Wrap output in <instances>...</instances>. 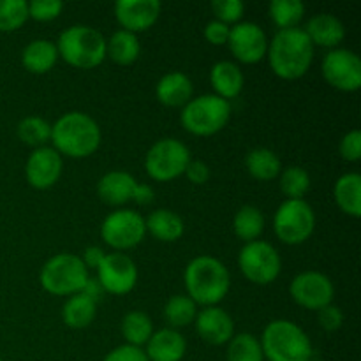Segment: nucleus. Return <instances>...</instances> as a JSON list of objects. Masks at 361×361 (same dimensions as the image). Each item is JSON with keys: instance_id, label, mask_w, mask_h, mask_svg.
<instances>
[{"instance_id": "1", "label": "nucleus", "mask_w": 361, "mask_h": 361, "mask_svg": "<svg viewBox=\"0 0 361 361\" xmlns=\"http://www.w3.org/2000/svg\"><path fill=\"white\" fill-rule=\"evenodd\" d=\"M268 63L281 80H300L309 73L314 60V46L302 27L277 30L268 41Z\"/></svg>"}, {"instance_id": "2", "label": "nucleus", "mask_w": 361, "mask_h": 361, "mask_svg": "<svg viewBox=\"0 0 361 361\" xmlns=\"http://www.w3.org/2000/svg\"><path fill=\"white\" fill-rule=\"evenodd\" d=\"M187 296L196 305L215 307L228 296L231 275L226 264L214 256H197L187 263L183 271Z\"/></svg>"}, {"instance_id": "3", "label": "nucleus", "mask_w": 361, "mask_h": 361, "mask_svg": "<svg viewBox=\"0 0 361 361\" xmlns=\"http://www.w3.org/2000/svg\"><path fill=\"white\" fill-rule=\"evenodd\" d=\"M101 127L88 113H63L51 126V147L62 157L87 159L101 147Z\"/></svg>"}, {"instance_id": "4", "label": "nucleus", "mask_w": 361, "mask_h": 361, "mask_svg": "<svg viewBox=\"0 0 361 361\" xmlns=\"http://www.w3.org/2000/svg\"><path fill=\"white\" fill-rule=\"evenodd\" d=\"M259 342L264 361H310L314 356L309 335L289 319L270 321Z\"/></svg>"}, {"instance_id": "5", "label": "nucleus", "mask_w": 361, "mask_h": 361, "mask_svg": "<svg viewBox=\"0 0 361 361\" xmlns=\"http://www.w3.org/2000/svg\"><path fill=\"white\" fill-rule=\"evenodd\" d=\"M55 44L60 59L76 69H95L106 60V37L90 25L66 28Z\"/></svg>"}, {"instance_id": "6", "label": "nucleus", "mask_w": 361, "mask_h": 361, "mask_svg": "<svg viewBox=\"0 0 361 361\" xmlns=\"http://www.w3.org/2000/svg\"><path fill=\"white\" fill-rule=\"evenodd\" d=\"M231 118V102L215 94L192 97L180 113L182 127L192 136L208 137L221 133Z\"/></svg>"}, {"instance_id": "7", "label": "nucleus", "mask_w": 361, "mask_h": 361, "mask_svg": "<svg viewBox=\"0 0 361 361\" xmlns=\"http://www.w3.org/2000/svg\"><path fill=\"white\" fill-rule=\"evenodd\" d=\"M88 270L80 256L71 252H60L49 257L41 268L39 282L42 289L53 296H73L81 293L87 284Z\"/></svg>"}, {"instance_id": "8", "label": "nucleus", "mask_w": 361, "mask_h": 361, "mask_svg": "<svg viewBox=\"0 0 361 361\" xmlns=\"http://www.w3.org/2000/svg\"><path fill=\"white\" fill-rule=\"evenodd\" d=\"M190 159L189 148L182 141L162 137L155 141L145 155V171L154 182H173L183 175Z\"/></svg>"}, {"instance_id": "9", "label": "nucleus", "mask_w": 361, "mask_h": 361, "mask_svg": "<svg viewBox=\"0 0 361 361\" xmlns=\"http://www.w3.org/2000/svg\"><path fill=\"white\" fill-rule=\"evenodd\" d=\"M316 229V214L305 200H286L274 215V233L286 245H302Z\"/></svg>"}, {"instance_id": "10", "label": "nucleus", "mask_w": 361, "mask_h": 361, "mask_svg": "<svg viewBox=\"0 0 361 361\" xmlns=\"http://www.w3.org/2000/svg\"><path fill=\"white\" fill-rule=\"evenodd\" d=\"M238 268L243 277L252 284L268 286L281 275V254L271 243L256 240L242 247L238 254Z\"/></svg>"}, {"instance_id": "11", "label": "nucleus", "mask_w": 361, "mask_h": 361, "mask_svg": "<svg viewBox=\"0 0 361 361\" xmlns=\"http://www.w3.org/2000/svg\"><path fill=\"white\" fill-rule=\"evenodd\" d=\"M147 235L145 219L137 212L129 208H118L111 212L101 224V238L113 252L134 249L140 245Z\"/></svg>"}, {"instance_id": "12", "label": "nucleus", "mask_w": 361, "mask_h": 361, "mask_svg": "<svg viewBox=\"0 0 361 361\" xmlns=\"http://www.w3.org/2000/svg\"><path fill=\"white\" fill-rule=\"evenodd\" d=\"M321 73L335 90L356 92L361 88V60L351 49H330L321 62Z\"/></svg>"}, {"instance_id": "13", "label": "nucleus", "mask_w": 361, "mask_h": 361, "mask_svg": "<svg viewBox=\"0 0 361 361\" xmlns=\"http://www.w3.org/2000/svg\"><path fill=\"white\" fill-rule=\"evenodd\" d=\"M289 295L296 305L307 310H321L334 302L335 288L330 277L321 271H302L289 284Z\"/></svg>"}, {"instance_id": "14", "label": "nucleus", "mask_w": 361, "mask_h": 361, "mask_svg": "<svg viewBox=\"0 0 361 361\" xmlns=\"http://www.w3.org/2000/svg\"><path fill=\"white\" fill-rule=\"evenodd\" d=\"M97 281L102 291L113 296L129 295L137 284V267L127 254L109 252L97 268Z\"/></svg>"}, {"instance_id": "15", "label": "nucleus", "mask_w": 361, "mask_h": 361, "mask_svg": "<svg viewBox=\"0 0 361 361\" xmlns=\"http://www.w3.org/2000/svg\"><path fill=\"white\" fill-rule=\"evenodd\" d=\"M228 48L238 62L249 66L261 62L268 51L267 32L254 21H240L229 30Z\"/></svg>"}, {"instance_id": "16", "label": "nucleus", "mask_w": 361, "mask_h": 361, "mask_svg": "<svg viewBox=\"0 0 361 361\" xmlns=\"http://www.w3.org/2000/svg\"><path fill=\"white\" fill-rule=\"evenodd\" d=\"M63 157L53 147L34 148L25 164V178L35 190H48L62 176Z\"/></svg>"}, {"instance_id": "17", "label": "nucleus", "mask_w": 361, "mask_h": 361, "mask_svg": "<svg viewBox=\"0 0 361 361\" xmlns=\"http://www.w3.org/2000/svg\"><path fill=\"white\" fill-rule=\"evenodd\" d=\"M161 11L159 0H118L115 4V18L122 30L136 35L154 27Z\"/></svg>"}, {"instance_id": "18", "label": "nucleus", "mask_w": 361, "mask_h": 361, "mask_svg": "<svg viewBox=\"0 0 361 361\" xmlns=\"http://www.w3.org/2000/svg\"><path fill=\"white\" fill-rule=\"evenodd\" d=\"M201 341L210 345H224L235 337V321L222 307H203L194 319Z\"/></svg>"}, {"instance_id": "19", "label": "nucleus", "mask_w": 361, "mask_h": 361, "mask_svg": "<svg viewBox=\"0 0 361 361\" xmlns=\"http://www.w3.org/2000/svg\"><path fill=\"white\" fill-rule=\"evenodd\" d=\"M143 351L148 361H182L187 353V341L178 330L162 328L154 331Z\"/></svg>"}, {"instance_id": "20", "label": "nucleus", "mask_w": 361, "mask_h": 361, "mask_svg": "<svg viewBox=\"0 0 361 361\" xmlns=\"http://www.w3.org/2000/svg\"><path fill=\"white\" fill-rule=\"evenodd\" d=\"M303 32L310 39L314 48L319 46V48L335 49L341 46V42L345 37L344 23L330 13H321L310 18Z\"/></svg>"}, {"instance_id": "21", "label": "nucleus", "mask_w": 361, "mask_h": 361, "mask_svg": "<svg viewBox=\"0 0 361 361\" xmlns=\"http://www.w3.org/2000/svg\"><path fill=\"white\" fill-rule=\"evenodd\" d=\"M155 97L166 108H183L194 97V85L185 73L173 71L157 81Z\"/></svg>"}, {"instance_id": "22", "label": "nucleus", "mask_w": 361, "mask_h": 361, "mask_svg": "<svg viewBox=\"0 0 361 361\" xmlns=\"http://www.w3.org/2000/svg\"><path fill=\"white\" fill-rule=\"evenodd\" d=\"M136 178L127 171H108L97 182L99 200L109 207H122L133 200Z\"/></svg>"}, {"instance_id": "23", "label": "nucleus", "mask_w": 361, "mask_h": 361, "mask_svg": "<svg viewBox=\"0 0 361 361\" xmlns=\"http://www.w3.org/2000/svg\"><path fill=\"white\" fill-rule=\"evenodd\" d=\"M210 83L215 95H219L224 101H233L238 97L245 85L242 69L231 60H221L214 63L210 69Z\"/></svg>"}, {"instance_id": "24", "label": "nucleus", "mask_w": 361, "mask_h": 361, "mask_svg": "<svg viewBox=\"0 0 361 361\" xmlns=\"http://www.w3.org/2000/svg\"><path fill=\"white\" fill-rule=\"evenodd\" d=\"M145 228L155 240L164 243L178 242L185 233L183 219L169 208H157L145 219Z\"/></svg>"}, {"instance_id": "25", "label": "nucleus", "mask_w": 361, "mask_h": 361, "mask_svg": "<svg viewBox=\"0 0 361 361\" xmlns=\"http://www.w3.org/2000/svg\"><path fill=\"white\" fill-rule=\"evenodd\" d=\"M59 49L49 39H34L21 51V63L32 74H46L59 62Z\"/></svg>"}, {"instance_id": "26", "label": "nucleus", "mask_w": 361, "mask_h": 361, "mask_svg": "<svg viewBox=\"0 0 361 361\" xmlns=\"http://www.w3.org/2000/svg\"><path fill=\"white\" fill-rule=\"evenodd\" d=\"M334 197L337 207L353 219L361 217V176L345 173L335 182Z\"/></svg>"}, {"instance_id": "27", "label": "nucleus", "mask_w": 361, "mask_h": 361, "mask_svg": "<svg viewBox=\"0 0 361 361\" xmlns=\"http://www.w3.org/2000/svg\"><path fill=\"white\" fill-rule=\"evenodd\" d=\"M97 316V303L78 293L67 298L62 307V321L71 330H85Z\"/></svg>"}, {"instance_id": "28", "label": "nucleus", "mask_w": 361, "mask_h": 361, "mask_svg": "<svg viewBox=\"0 0 361 361\" xmlns=\"http://www.w3.org/2000/svg\"><path fill=\"white\" fill-rule=\"evenodd\" d=\"M245 169L254 180L271 182L281 175L282 162L270 148H254L245 155Z\"/></svg>"}, {"instance_id": "29", "label": "nucleus", "mask_w": 361, "mask_h": 361, "mask_svg": "<svg viewBox=\"0 0 361 361\" xmlns=\"http://www.w3.org/2000/svg\"><path fill=\"white\" fill-rule=\"evenodd\" d=\"M141 44L136 34L127 30L113 32L111 37L106 41V56L118 66H130L140 59Z\"/></svg>"}, {"instance_id": "30", "label": "nucleus", "mask_w": 361, "mask_h": 361, "mask_svg": "<svg viewBox=\"0 0 361 361\" xmlns=\"http://www.w3.org/2000/svg\"><path fill=\"white\" fill-rule=\"evenodd\" d=\"M120 331L126 338V344L143 349V345L154 335V323H152L150 316L145 314L143 310H130L122 317Z\"/></svg>"}, {"instance_id": "31", "label": "nucleus", "mask_w": 361, "mask_h": 361, "mask_svg": "<svg viewBox=\"0 0 361 361\" xmlns=\"http://www.w3.org/2000/svg\"><path fill=\"white\" fill-rule=\"evenodd\" d=\"M233 231L243 243H250L259 240L264 231V215L254 204H245L236 212L233 219Z\"/></svg>"}, {"instance_id": "32", "label": "nucleus", "mask_w": 361, "mask_h": 361, "mask_svg": "<svg viewBox=\"0 0 361 361\" xmlns=\"http://www.w3.org/2000/svg\"><path fill=\"white\" fill-rule=\"evenodd\" d=\"M162 316L169 328L180 330V328H185L194 323L197 316V305L187 295H173L166 302Z\"/></svg>"}, {"instance_id": "33", "label": "nucleus", "mask_w": 361, "mask_h": 361, "mask_svg": "<svg viewBox=\"0 0 361 361\" xmlns=\"http://www.w3.org/2000/svg\"><path fill=\"white\" fill-rule=\"evenodd\" d=\"M268 14L279 30H289L300 27L305 18V6L300 0H271Z\"/></svg>"}, {"instance_id": "34", "label": "nucleus", "mask_w": 361, "mask_h": 361, "mask_svg": "<svg viewBox=\"0 0 361 361\" xmlns=\"http://www.w3.org/2000/svg\"><path fill=\"white\" fill-rule=\"evenodd\" d=\"M20 141L32 148H41L51 141V123L41 116H25L16 127Z\"/></svg>"}, {"instance_id": "35", "label": "nucleus", "mask_w": 361, "mask_h": 361, "mask_svg": "<svg viewBox=\"0 0 361 361\" xmlns=\"http://www.w3.org/2000/svg\"><path fill=\"white\" fill-rule=\"evenodd\" d=\"M226 360L228 361H264L259 338L252 334H235V337L228 342Z\"/></svg>"}, {"instance_id": "36", "label": "nucleus", "mask_w": 361, "mask_h": 361, "mask_svg": "<svg viewBox=\"0 0 361 361\" xmlns=\"http://www.w3.org/2000/svg\"><path fill=\"white\" fill-rule=\"evenodd\" d=\"M279 185L288 200H303L310 190V175L302 166H288L279 175Z\"/></svg>"}, {"instance_id": "37", "label": "nucleus", "mask_w": 361, "mask_h": 361, "mask_svg": "<svg viewBox=\"0 0 361 361\" xmlns=\"http://www.w3.org/2000/svg\"><path fill=\"white\" fill-rule=\"evenodd\" d=\"M28 20V2L0 0V32H14Z\"/></svg>"}, {"instance_id": "38", "label": "nucleus", "mask_w": 361, "mask_h": 361, "mask_svg": "<svg viewBox=\"0 0 361 361\" xmlns=\"http://www.w3.org/2000/svg\"><path fill=\"white\" fill-rule=\"evenodd\" d=\"M212 13L215 14V20L233 27V25L240 23V20L243 18L245 4L242 0H214Z\"/></svg>"}, {"instance_id": "39", "label": "nucleus", "mask_w": 361, "mask_h": 361, "mask_svg": "<svg viewBox=\"0 0 361 361\" xmlns=\"http://www.w3.org/2000/svg\"><path fill=\"white\" fill-rule=\"evenodd\" d=\"M63 4L60 0H32L28 2V20L53 21L62 14Z\"/></svg>"}, {"instance_id": "40", "label": "nucleus", "mask_w": 361, "mask_h": 361, "mask_svg": "<svg viewBox=\"0 0 361 361\" xmlns=\"http://www.w3.org/2000/svg\"><path fill=\"white\" fill-rule=\"evenodd\" d=\"M341 157L348 162H358L361 159V133L358 129L349 130L344 134L338 145Z\"/></svg>"}, {"instance_id": "41", "label": "nucleus", "mask_w": 361, "mask_h": 361, "mask_svg": "<svg viewBox=\"0 0 361 361\" xmlns=\"http://www.w3.org/2000/svg\"><path fill=\"white\" fill-rule=\"evenodd\" d=\"M317 323L323 330L326 331H337L341 330L342 324H344V314L338 309L337 305L330 303V305L323 307L321 310H317Z\"/></svg>"}, {"instance_id": "42", "label": "nucleus", "mask_w": 361, "mask_h": 361, "mask_svg": "<svg viewBox=\"0 0 361 361\" xmlns=\"http://www.w3.org/2000/svg\"><path fill=\"white\" fill-rule=\"evenodd\" d=\"M229 30H231V27H229V25L221 23V21H217V20H212V21H208L207 27H204L203 35L212 46H224V44H228Z\"/></svg>"}, {"instance_id": "43", "label": "nucleus", "mask_w": 361, "mask_h": 361, "mask_svg": "<svg viewBox=\"0 0 361 361\" xmlns=\"http://www.w3.org/2000/svg\"><path fill=\"white\" fill-rule=\"evenodd\" d=\"M102 361H148V358L141 348L123 344L109 351Z\"/></svg>"}, {"instance_id": "44", "label": "nucleus", "mask_w": 361, "mask_h": 361, "mask_svg": "<svg viewBox=\"0 0 361 361\" xmlns=\"http://www.w3.org/2000/svg\"><path fill=\"white\" fill-rule=\"evenodd\" d=\"M183 175H185L187 180H189L190 183H194V185H203V183H207L208 178H210V168H208L207 162L190 159Z\"/></svg>"}, {"instance_id": "45", "label": "nucleus", "mask_w": 361, "mask_h": 361, "mask_svg": "<svg viewBox=\"0 0 361 361\" xmlns=\"http://www.w3.org/2000/svg\"><path fill=\"white\" fill-rule=\"evenodd\" d=\"M106 257V252L101 249V247H87L83 252V256H81V261H83L85 268H87L88 271L90 270H97L99 267H101V263L104 261Z\"/></svg>"}, {"instance_id": "46", "label": "nucleus", "mask_w": 361, "mask_h": 361, "mask_svg": "<svg viewBox=\"0 0 361 361\" xmlns=\"http://www.w3.org/2000/svg\"><path fill=\"white\" fill-rule=\"evenodd\" d=\"M155 197V190L154 187L148 185V183H136V187H134V192H133V200L136 204H141V207H145V204H150L152 201H154Z\"/></svg>"}, {"instance_id": "47", "label": "nucleus", "mask_w": 361, "mask_h": 361, "mask_svg": "<svg viewBox=\"0 0 361 361\" xmlns=\"http://www.w3.org/2000/svg\"><path fill=\"white\" fill-rule=\"evenodd\" d=\"M102 293H104V291H102L101 284H99V281L95 277H88L87 284H85L83 289H81V295H85V296H87V298L94 300L95 303H97L99 300H101Z\"/></svg>"}, {"instance_id": "48", "label": "nucleus", "mask_w": 361, "mask_h": 361, "mask_svg": "<svg viewBox=\"0 0 361 361\" xmlns=\"http://www.w3.org/2000/svg\"><path fill=\"white\" fill-rule=\"evenodd\" d=\"M310 361H319V360H310Z\"/></svg>"}, {"instance_id": "49", "label": "nucleus", "mask_w": 361, "mask_h": 361, "mask_svg": "<svg viewBox=\"0 0 361 361\" xmlns=\"http://www.w3.org/2000/svg\"><path fill=\"white\" fill-rule=\"evenodd\" d=\"M0 361H4V360H2V358H0Z\"/></svg>"}]
</instances>
